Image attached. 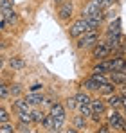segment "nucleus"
Here are the masks:
<instances>
[{"instance_id":"nucleus-15","label":"nucleus","mask_w":126,"mask_h":133,"mask_svg":"<svg viewBox=\"0 0 126 133\" xmlns=\"http://www.w3.org/2000/svg\"><path fill=\"white\" fill-rule=\"evenodd\" d=\"M108 106H112L114 110L119 108V106H123V99H121V95H115V94L108 95Z\"/></svg>"},{"instance_id":"nucleus-22","label":"nucleus","mask_w":126,"mask_h":133,"mask_svg":"<svg viewBox=\"0 0 126 133\" xmlns=\"http://www.w3.org/2000/svg\"><path fill=\"white\" fill-rule=\"evenodd\" d=\"M74 124H76L78 130H83L85 126H86V117H83V115H76V117H74Z\"/></svg>"},{"instance_id":"nucleus-11","label":"nucleus","mask_w":126,"mask_h":133,"mask_svg":"<svg viewBox=\"0 0 126 133\" xmlns=\"http://www.w3.org/2000/svg\"><path fill=\"white\" fill-rule=\"evenodd\" d=\"M105 110H106L105 101H101V99H94V101H92V111H94L96 115H103Z\"/></svg>"},{"instance_id":"nucleus-37","label":"nucleus","mask_w":126,"mask_h":133,"mask_svg":"<svg viewBox=\"0 0 126 133\" xmlns=\"http://www.w3.org/2000/svg\"><path fill=\"white\" fill-rule=\"evenodd\" d=\"M121 99H123V106L126 108V94H124V95H121Z\"/></svg>"},{"instance_id":"nucleus-8","label":"nucleus","mask_w":126,"mask_h":133,"mask_svg":"<svg viewBox=\"0 0 126 133\" xmlns=\"http://www.w3.org/2000/svg\"><path fill=\"white\" fill-rule=\"evenodd\" d=\"M15 110L18 111V113H29V111H33L31 110V104L25 101V99H18V101H15Z\"/></svg>"},{"instance_id":"nucleus-21","label":"nucleus","mask_w":126,"mask_h":133,"mask_svg":"<svg viewBox=\"0 0 126 133\" xmlns=\"http://www.w3.org/2000/svg\"><path fill=\"white\" fill-rule=\"evenodd\" d=\"M9 92H11V97H20L22 92H23V87H22L20 83H15V85H11Z\"/></svg>"},{"instance_id":"nucleus-14","label":"nucleus","mask_w":126,"mask_h":133,"mask_svg":"<svg viewBox=\"0 0 126 133\" xmlns=\"http://www.w3.org/2000/svg\"><path fill=\"white\" fill-rule=\"evenodd\" d=\"M94 74H106V72H112V66H110V61H101L99 65H96L92 68Z\"/></svg>"},{"instance_id":"nucleus-16","label":"nucleus","mask_w":126,"mask_h":133,"mask_svg":"<svg viewBox=\"0 0 126 133\" xmlns=\"http://www.w3.org/2000/svg\"><path fill=\"white\" fill-rule=\"evenodd\" d=\"M78 111H79V115H83V117L94 115V111H92V103H90V104H83V103H78Z\"/></svg>"},{"instance_id":"nucleus-36","label":"nucleus","mask_w":126,"mask_h":133,"mask_svg":"<svg viewBox=\"0 0 126 133\" xmlns=\"http://www.w3.org/2000/svg\"><path fill=\"white\" fill-rule=\"evenodd\" d=\"M65 133H78V130H74V128H68Z\"/></svg>"},{"instance_id":"nucleus-35","label":"nucleus","mask_w":126,"mask_h":133,"mask_svg":"<svg viewBox=\"0 0 126 133\" xmlns=\"http://www.w3.org/2000/svg\"><path fill=\"white\" fill-rule=\"evenodd\" d=\"M112 2H114V0H105V4H103V7H108V5H112Z\"/></svg>"},{"instance_id":"nucleus-13","label":"nucleus","mask_w":126,"mask_h":133,"mask_svg":"<svg viewBox=\"0 0 126 133\" xmlns=\"http://www.w3.org/2000/svg\"><path fill=\"white\" fill-rule=\"evenodd\" d=\"M106 34L112 36V34H121V18H115V22H112L106 29Z\"/></svg>"},{"instance_id":"nucleus-3","label":"nucleus","mask_w":126,"mask_h":133,"mask_svg":"<svg viewBox=\"0 0 126 133\" xmlns=\"http://www.w3.org/2000/svg\"><path fill=\"white\" fill-rule=\"evenodd\" d=\"M110 52H112V49L108 47L106 43H97L96 47H94V50H92V58L94 59H105V58H108L110 56Z\"/></svg>"},{"instance_id":"nucleus-19","label":"nucleus","mask_w":126,"mask_h":133,"mask_svg":"<svg viewBox=\"0 0 126 133\" xmlns=\"http://www.w3.org/2000/svg\"><path fill=\"white\" fill-rule=\"evenodd\" d=\"M83 87H85L86 90H101V85H99V83H97V81H96L94 77L86 79V81L83 83Z\"/></svg>"},{"instance_id":"nucleus-6","label":"nucleus","mask_w":126,"mask_h":133,"mask_svg":"<svg viewBox=\"0 0 126 133\" xmlns=\"http://www.w3.org/2000/svg\"><path fill=\"white\" fill-rule=\"evenodd\" d=\"M110 66H112V72H126V59L124 58H114L110 61ZM110 72V74H112Z\"/></svg>"},{"instance_id":"nucleus-28","label":"nucleus","mask_w":126,"mask_h":133,"mask_svg":"<svg viewBox=\"0 0 126 133\" xmlns=\"http://www.w3.org/2000/svg\"><path fill=\"white\" fill-rule=\"evenodd\" d=\"M13 9V2L11 0H0V11H7Z\"/></svg>"},{"instance_id":"nucleus-39","label":"nucleus","mask_w":126,"mask_h":133,"mask_svg":"<svg viewBox=\"0 0 126 133\" xmlns=\"http://www.w3.org/2000/svg\"><path fill=\"white\" fill-rule=\"evenodd\" d=\"M31 133H40V131H38V130H33V131H31Z\"/></svg>"},{"instance_id":"nucleus-33","label":"nucleus","mask_w":126,"mask_h":133,"mask_svg":"<svg viewBox=\"0 0 126 133\" xmlns=\"http://www.w3.org/2000/svg\"><path fill=\"white\" fill-rule=\"evenodd\" d=\"M5 27H7V20H5L4 16H0V29L5 31Z\"/></svg>"},{"instance_id":"nucleus-31","label":"nucleus","mask_w":126,"mask_h":133,"mask_svg":"<svg viewBox=\"0 0 126 133\" xmlns=\"http://www.w3.org/2000/svg\"><path fill=\"white\" fill-rule=\"evenodd\" d=\"M9 94H11V92H9V88H7L5 85H2V87H0V97H2V101H5Z\"/></svg>"},{"instance_id":"nucleus-2","label":"nucleus","mask_w":126,"mask_h":133,"mask_svg":"<svg viewBox=\"0 0 126 133\" xmlns=\"http://www.w3.org/2000/svg\"><path fill=\"white\" fill-rule=\"evenodd\" d=\"M97 42H99L97 31H90V32L83 34L81 38H78V49H88L92 45H97Z\"/></svg>"},{"instance_id":"nucleus-12","label":"nucleus","mask_w":126,"mask_h":133,"mask_svg":"<svg viewBox=\"0 0 126 133\" xmlns=\"http://www.w3.org/2000/svg\"><path fill=\"white\" fill-rule=\"evenodd\" d=\"M0 16H4L9 25H13V23L18 22V16H16V13H15V9H7V11H0Z\"/></svg>"},{"instance_id":"nucleus-26","label":"nucleus","mask_w":126,"mask_h":133,"mask_svg":"<svg viewBox=\"0 0 126 133\" xmlns=\"http://www.w3.org/2000/svg\"><path fill=\"white\" fill-rule=\"evenodd\" d=\"M65 106H67L68 110H74V108H78V99H76V95H74V97H68V99L65 101Z\"/></svg>"},{"instance_id":"nucleus-23","label":"nucleus","mask_w":126,"mask_h":133,"mask_svg":"<svg viewBox=\"0 0 126 133\" xmlns=\"http://www.w3.org/2000/svg\"><path fill=\"white\" fill-rule=\"evenodd\" d=\"M76 99H78V103H83V104H90V103H92L90 95H88V94H85V92L76 94Z\"/></svg>"},{"instance_id":"nucleus-1","label":"nucleus","mask_w":126,"mask_h":133,"mask_svg":"<svg viewBox=\"0 0 126 133\" xmlns=\"http://www.w3.org/2000/svg\"><path fill=\"white\" fill-rule=\"evenodd\" d=\"M92 29H90V25L86 22V18H79V20H76V22L70 25V29H68V34L72 36V38H81L83 34L86 32H90Z\"/></svg>"},{"instance_id":"nucleus-30","label":"nucleus","mask_w":126,"mask_h":133,"mask_svg":"<svg viewBox=\"0 0 126 133\" xmlns=\"http://www.w3.org/2000/svg\"><path fill=\"white\" fill-rule=\"evenodd\" d=\"M2 131L0 133H15V126L13 124H9V122H5V124H2V128H0Z\"/></svg>"},{"instance_id":"nucleus-25","label":"nucleus","mask_w":126,"mask_h":133,"mask_svg":"<svg viewBox=\"0 0 126 133\" xmlns=\"http://www.w3.org/2000/svg\"><path fill=\"white\" fill-rule=\"evenodd\" d=\"M18 121L25 122V124H31L33 122V111H29V113H18Z\"/></svg>"},{"instance_id":"nucleus-10","label":"nucleus","mask_w":126,"mask_h":133,"mask_svg":"<svg viewBox=\"0 0 126 133\" xmlns=\"http://www.w3.org/2000/svg\"><path fill=\"white\" fill-rule=\"evenodd\" d=\"M9 66L13 70H22L25 66V59L22 56H13V58H9Z\"/></svg>"},{"instance_id":"nucleus-32","label":"nucleus","mask_w":126,"mask_h":133,"mask_svg":"<svg viewBox=\"0 0 126 133\" xmlns=\"http://www.w3.org/2000/svg\"><path fill=\"white\" fill-rule=\"evenodd\" d=\"M43 87H42V83H34L33 87H31V92H40Z\"/></svg>"},{"instance_id":"nucleus-27","label":"nucleus","mask_w":126,"mask_h":133,"mask_svg":"<svg viewBox=\"0 0 126 133\" xmlns=\"http://www.w3.org/2000/svg\"><path fill=\"white\" fill-rule=\"evenodd\" d=\"M101 92H103L105 95H112V94H114V85H112V83H105V85L101 87Z\"/></svg>"},{"instance_id":"nucleus-4","label":"nucleus","mask_w":126,"mask_h":133,"mask_svg":"<svg viewBox=\"0 0 126 133\" xmlns=\"http://www.w3.org/2000/svg\"><path fill=\"white\" fill-rule=\"evenodd\" d=\"M72 13H74V4H72L70 0H67L65 4H61L60 9H58V16H60V20H68V18L72 16Z\"/></svg>"},{"instance_id":"nucleus-5","label":"nucleus","mask_w":126,"mask_h":133,"mask_svg":"<svg viewBox=\"0 0 126 133\" xmlns=\"http://www.w3.org/2000/svg\"><path fill=\"white\" fill-rule=\"evenodd\" d=\"M103 18H105V16H103V9H101V11H97L96 15L88 16V18H86V22H88V25H90V29H92V31H96V29L101 25Z\"/></svg>"},{"instance_id":"nucleus-24","label":"nucleus","mask_w":126,"mask_h":133,"mask_svg":"<svg viewBox=\"0 0 126 133\" xmlns=\"http://www.w3.org/2000/svg\"><path fill=\"white\" fill-rule=\"evenodd\" d=\"M43 128H45L47 131H52V130H54V119H52V115H47V117H45Z\"/></svg>"},{"instance_id":"nucleus-34","label":"nucleus","mask_w":126,"mask_h":133,"mask_svg":"<svg viewBox=\"0 0 126 133\" xmlns=\"http://www.w3.org/2000/svg\"><path fill=\"white\" fill-rule=\"evenodd\" d=\"M96 133H110V128H108V126H99V130Z\"/></svg>"},{"instance_id":"nucleus-9","label":"nucleus","mask_w":126,"mask_h":133,"mask_svg":"<svg viewBox=\"0 0 126 133\" xmlns=\"http://www.w3.org/2000/svg\"><path fill=\"white\" fill-rule=\"evenodd\" d=\"M25 101H27L31 106H38V104H42L43 101H45V97H43L42 94H36V92H33V94H29V95L25 97Z\"/></svg>"},{"instance_id":"nucleus-29","label":"nucleus","mask_w":126,"mask_h":133,"mask_svg":"<svg viewBox=\"0 0 126 133\" xmlns=\"http://www.w3.org/2000/svg\"><path fill=\"white\" fill-rule=\"evenodd\" d=\"M5 122H9V113L5 108H2L0 110V124H5Z\"/></svg>"},{"instance_id":"nucleus-20","label":"nucleus","mask_w":126,"mask_h":133,"mask_svg":"<svg viewBox=\"0 0 126 133\" xmlns=\"http://www.w3.org/2000/svg\"><path fill=\"white\" fill-rule=\"evenodd\" d=\"M45 113H43L42 110H33V122L34 124H42L43 121H45Z\"/></svg>"},{"instance_id":"nucleus-7","label":"nucleus","mask_w":126,"mask_h":133,"mask_svg":"<svg viewBox=\"0 0 126 133\" xmlns=\"http://www.w3.org/2000/svg\"><path fill=\"white\" fill-rule=\"evenodd\" d=\"M49 115H52V119H60V121H65V108H63V104L56 103L54 106H51V113H49Z\"/></svg>"},{"instance_id":"nucleus-18","label":"nucleus","mask_w":126,"mask_h":133,"mask_svg":"<svg viewBox=\"0 0 126 133\" xmlns=\"http://www.w3.org/2000/svg\"><path fill=\"white\" fill-rule=\"evenodd\" d=\"M119 121H123V117H121V113H119V111L114 110V111H110V113H108V122H110V126H112V128H114Z\"/></svg>"},{"instance_id":"nucleus-17","label":"nucleus","mask_w":126,"mask_h":133,"mask_svg":"<svg viewBox=\"0 0 126 133\" xmlns=\"http://www.w3.org/2000/svg\"><path fill=\"white\" fill-rule=\"evenodd\" d=\"M112 83L124 85L126 83V72H112Z\"/></svg>"},{"instance_id":"nucleus-38","label":"nucleus","mask_w":126,"mask_h":133,"mask_svg":"<svg viewBox=\"0 0 126 133\" xmlns=\"http://www.w3.org/2000/svg\"><path fill=\"white\" fill-rule=\"evenodd\" d=\"M54 4L56 5H61V4H65V0H54Z\"/></svg>"}]
</instances>
